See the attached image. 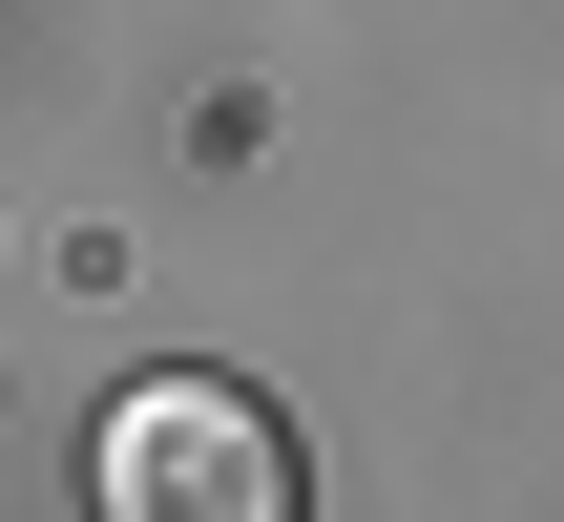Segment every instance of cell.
Masks as SVG:
<instances>
[{"label":"cell","mask_w":564,"mask_h":522,"mask_svg":"<svg viewBox=\"0 0 564 522\" xmlns=\"http://www.w3.org/2000/svg\"><path fill=\"white\" fill-rule=\"evenodd\" d=\"M84 522H314V460L251 377H126L84 418Z\"/></svg>","instance_id":"cell-1"}]
</instances>
